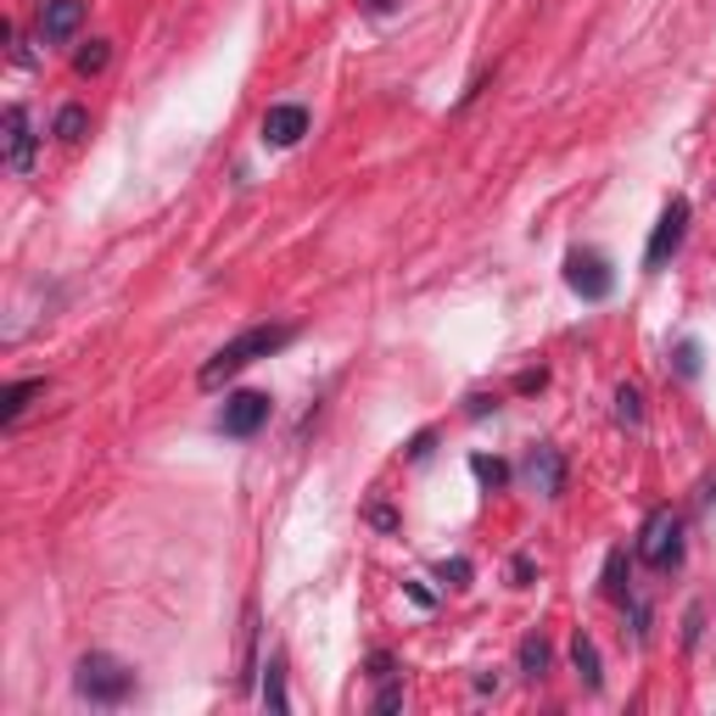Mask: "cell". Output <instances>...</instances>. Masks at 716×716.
Instances as JSON below:
<instances>
[{
  "label": "cell",
  "instance_id": "cell-1",
  "mask_svg": "<svg viewBox=\"0 0 716 716\" xmlns=\"http://www.w3.org/2000/svg\"><path fill=\"white\" fill-rule=\"evenodd\" d=\"M297 336V325H252V330H241L235 341H224L208 365L197 370V381L213 392V387H224L230 376H241L246 365H257V358H268V352H281L286 341Z\"/></svg>",
  "mask_w": 716,
  "mask_h": 716
},
{
  "label": "cell",
  "instance_id": "cell-2",
  "mask_svg": "<svg viewBox=\"0 0 716 716\" xmlns=\"http://www.w3.org/2000/svg\"><path fill=\"white\" fill-rule=\"evenodd\" d=\"M73 688H78V699H90V705H124L129 688H135V672H129L118 655L90 650V655L78 661V672H73Z\"/></svg>",
  "mask_w": 716,
  "mask_h": 716
},
{
  "label": "cell",
  "instance_id": "cell-3",
  "mask_svg": "<svg viewBox=\"0 0 716 716\" xmlns=\"http://www.w3.org/2000/svg\"><path fill=\"white\" fill-rule=\"evenodd\" d=\"M677 555H683V515L672 504H661L639 526V560L650 571H666V566H677Z\"/></svg>",
  "mask_w": 716,
  "mask_h": 716
},
{
  "label": "cell",
  "instance_id": "cell-4",
  "mask_svg": "<svg viewBox=\"0 0 716 716\" xmlns=\"http://www.w3.org/2000/svg\"><path fill=\"white\" fill-rule=\"evenodd\" d=\"M566 286H571L577 297H588V303H604L610 286H615L604 252H593V246H571V252H566Z\"/></svg>",
  "mask_w": 716,
  "mask_h": 716
},
{
  "label": "cell",
  "instance_id": "cell-5",
  "mask_svg": "<svg viewBox=\"0 0 716 716\" xmlns=\"http://www.w3.org/2000/svg\"><path fill=\"white\" fill-rule=\"evenodd\" d=\"M34 118H29V107H7V113H0V157H7V168L12 173H29L34 168Z\"/></svg>",
  "mask_w": 716,
  "mask_h": 716
},
{
  "label": "cell",
  "instance_id": "cell-6",
  "mask_svg": "<svg viewBox=\"0 0 716 716\" xmlns=\"http://www.w3.org/2000/svg\"><path fill=\"white\" fill-rule=\"evenodd\" d=\"M683 235H688V197H672V202L661 208L655 230H650L644 263H650V268H666V257H672V252L683 246Z\"/></svg>",
  "mask_w": 716,
  "mask_h": 716
},
{
  "label": "cell",
  "instance_id": "cell-7",
  "mask_svg": "<svg viewBox=\"0 0 716 716\" xmlns=\"http://www.w3.org/2000/svg\"><path fill=\"white\" fill-rule=\"evenodd\" d=\"M520 476H526V487L537 498H560V487H566V454H560L555 442H537L531 454H526V465H520Z\"/></svg>",
  "mask_w": 716,
  "mask_h": 716
},
{
  "label": "cell",
  "instance_id": "cell-8",
  "mask_svg": "<svg viewBox=\"0 0 716 716\" xmlns=\"http://www.w3.org/2000/svg\"><path fill=\"white\" fill-rule=\"evenodd\" d=\"M263 420H268V392H235L219 409V431L224 436H252Z\"/></svg>",
  "mask_w": 716,
  "mask_h": 716
},
{
  "label": "cell",
  "instance_id": "cell-9",
  "mask_svg": "<svg viewBox=\"0 0 716 716\" xmlns=\"http://www.w3.org/2000/svg\"><path fill=\"white\" fill-rule=\"evenodd\" d=\"M303 135H308V107H297V102H281V107H268V113H263V140L275 146V151L297 146Z\"/></svg>",
  "mask_w": 716,
  "mask_h": 716
},
{
  "label": "cell",
  "instance_id": "cell-10",
  "mask_svg": "<svg viewBox=\"0 0 716 716\" xmlns=\"http://www.w3.org/2000/svg\"><path fill=\"white\" fill-rule=\"evenodd\" d=\"M84 29V0H45L40 7V40L45 45H67Z\"/></svg>",
  "mask_w": 716,
  "mask_h": 716
},
{
  "label": "cell",
  "instance_id": "cell-11",
  "mask_svg": "<svg viewBox=\"0 0 716 716\" xmlns=\"http://www.w3.org/2000/svg\"><path fill=\"white\" fill-rule=\"evenodd\" d=\"M571 666H577V677H582L588 688H604V672H599V644H593L588 633H577V639H571Z\"/></svg>",
  "mask_w": 716,
  "mask_h": 716
},
{
  "label": "cell",
  "instance_id": "cell-12",
  "mask_svg": "<svg viewBox=\"0 0 716 716\" xmlns=\"http://www.w3.org/2000/svg\"><path fill=\"white\" fill-rule=\"evenodd\" d=\"M40 392H45V381H18V387H7V403H0V420H7V425H18V420H23V409H29Z\"/></svg>",
  "mask_w": 716,
  "mask_h": 716
},
{
  "label": "cell",
  "instance_id": "cell-13",
  "mask_svg": "<svg viewBox=\"0 0 716 716\" xmlns=\"http://www.w3.org/2000/svg\"><path fill=\"white\" fill-rule=\"evenodd\" d=\"M515 661H520V672H526V677H544V672H549V639L526 633V639H520V650H515Z\"/></svg>",
  "mask_w": 716,
  "mask_h": 716
},
{
  "label": "cell",
  "instance_id": "cell-14",
  "mask_svg": "<svg viewBox=\"0 0 716 716\" xmlns=\"http://www.w3.org/2000/svg\"><path fill=\"white\" fill-rule=\"evenodd\" d=\"M263 705H268V710H292V694H286V661H281V655L268 661V677H263Z\"/></svg>",
  "mask_w": 716,
  "mask_h": 716
},
{
  "label": "cell",
  "instance_id": "cell-15",
  "mask_svg": "<svg viewBox=\"0 0 716 716\" xmlns=\"http://www.w3.org/2000/svg\"><path fill=\"white\" fill-rule=\"evenodd\" d=\"M615 420H621V425H644V392H639L633 381L615 387Z\"/></svg>",
  "mask_w": 716,
  "mask_h": 716
},
{
  "label": "cell",
  "instance_id": "cell-16",
  "mask_svg": "<svg viewBox=\"0 0 716 716\" xmlns=\"http://www.w3.org/2000/svg\"><path fill=\"white\" fill-rule=\"evenodd\" d=\"M84 129H90V113L73 102V107H62V113H56V129H51V135L73 146V140H84Z\"/></svg>",
  "mask_w": 716,
  "mask_h": 716
},
{
  "label": "cell",
  "instance_id": "cell-17",
  "mask_svg": "<svg viewBox=\"0 0 716 716\" xmlns=\"http://www.w3.org/2000/svg\"><path fill=\"white\" fill-rule=\"evenodd\" d=\"M107 62H113V45H107V40H90V45H84V51L73 56V67H78L84 78H96V73L107 67Z\"/></svg>",
  "mask_w": 716,
  "mask_h": 716
},
{
  "label": "cell",
  "instance_id": "cell-18",
  "mask_svg": "<svg viewBox=\"0 0 716 716\" xmlns=\"http://www.w3.org/2000/svg\"><path fill=\"white\" fill-rule=\"evenodd\" d=\"M471 476H476L482 487H504V482H509V465H504V460H487V454H476V460H471Z\"/></svg>",
  "mask_w": 716,
  "mask_h": 716
},
{
  "label": "cell",
  "instance_id": "cell-19",
  "mask_svg": "<svg viewBox=\"0 0 716 716\" xmlns=\"http://www.w3.org/2000/svg\"><path fill=\"white\" fill-rule=\"evenodd\" d=\"M604 593H626V549H610V560H604Z\"/></svg>",
  "mask_w": 716,
  "mask_h": 716
},
{
  "label": "cell",
  "instance_id": "cell-20",
  "mask_svg": "<svg viewBox=\"0 0 716 716\" xmlns=\"http://www.w3.org/2000/svg\"><path fill=\"white\" fill-rule=\"evenodd\" d=\"M403 705V683L398 677H381V694H376V710L387 716V710H398Z\"/></svg>",
  "mask_w": 716,
  "mask_h": 716
},
{
  "label": "cell",
  "instance_id": "cell-21",
  "mask_svg": "<svg viewBox=\"0 0 716 716\" xmlns=\"http://www.w3.org/2000/svg\"><path fill=\"white\" fill-rule=\"evenodd\" d=\"M677 370H683V376H699V347H694V341L677 347Z\"/></svg>",
  "mask_w": 716,
  "mask_h": 716
},
{
  "label": "cell",
  "instance_id": "cell-22",
  "mask_svg": "<svg viewBox=\"0 0 716 716\" xmlns=\"http://www.w3.org/2000/svg\"><path fill=\"white\" fill-rule=\"evenodd\" d=\"M465 577H471V560H442V582L465 588Z\"/></svg>",
  "mask_w": 716,
  "mask_h": 716
},
{
  "label": "cell",
  "instance_id": "cell-23",
  "mask_svg": "<svg viewBox=\"0 0 716 716\" xmlns=\"http://www.w3.org/2000/svg\"><path fill=\"white\" fill-rule=\"evenodd\" d=\"M425 454H431V431H420L414 448H409V460H425Z\"/></svg>",
  "mask_w": 716,
  "mask_h": 716
},
{
  "label": "cell",
  "instance_id": "cell-24",
  "mask_svg": "<svg viewBox=\"0 0 716 716\" xmlns=\"http://www.w3.org/2000/svg\"><path fill=\"white\" fill-rule=\"evenodd\" d=\"M544 381H549V376H544V370H526V376H520V381H515V387H520V392H531V387H544Z\"/></svg>",
  "mask_w": 716,
  "mask_h": 716
},
{
  "label": "cell",
  "instance_id": "cell-25",
  "mask_svg": "<svg viewBox=\"0 0 716 716\" xmlns=\"http://www.w3.org/2000/svg\"><path fill=\"white\" fill-rule=\"evenodd\" d=\"M392 7H398V0H365V12H376V18H381V12H392Z\"/></svg>",
  "mask_w": 716,
  "mask_h": 716
}]
</instances>
